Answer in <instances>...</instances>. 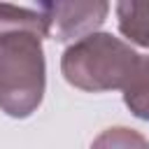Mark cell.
Instances as JSON below:
<instances>
[{
    "label": "cell",
    "mask_w": 149,
    "mask_h": 149,
    "mask_svg": "<svg viewBox=\"0 0 149 149\" xmlns=\"http://www.w3.org/2000/svg\"><path fill=\"white\" fill-rule=\"evenodd\" d=\"M144 65V56L112 33H93L72 42L61 56V72L88 93L126 91Z\"/></svg>",
    "instance_id": "6da1fadb"
},
{
    "label": "cell",
    "mask_w": 149,
    "mask_h": 149,
    "mask_svg": "<svg viewBox=\"0 0 149 149\" xmlns=\"http://www.w3.org/2000/svg\"><path fill=\"white\" fill-rule=\"evenodd\" d=\"M44 35L35 30H12L0 35V109L14 119L30 116L47 86Z\"/></svg>",
    "instance_id": "7a4b0ae2"
},
{
    "label": "cell",
    "mask_w": 149,
    "mask_h": 149,
    "mask_svg": "<svg viewBox=\"0 0 149 149\" xmlns=\"http://www.w3.org/2000/svg\"><path fill=\"white\" fill-rule=\"evenodd\" d=\"M107 12L109 5L105 0L40 5V14L47 21V37L56 42H77L86 35H93L102 26Z\"/></svg>",
    "instance_id": "3957f363"
},
{
    "label": "cell",
    "mask_w": 149,
    "mask_h": 149,
    "mask_svg": "<svg viewBox=\"0 0 149 149\" xmlns=\"http://www.w3.org/2000/svg\"><path fill=\"white\" fill-rule=\"evenodd\" d=\"M114 12L121 35L149 49V0H123L116 2Z\"/></svg>",
    "instance_id": "277c9868"
},
{
    "label": "cell",
    "mask_w": 149,
    "mask_h": 149,
    "mask_svg": "<svg viewBox=\"0 0 149 149\" xmlns=\"http://www.w3.org/2000/svg\"><path fill=\"white\" fill-rule=\"evenodd\" d=\"M12 30H35L47 37V21L40 14V9L35 12V9L0 2V35Z\"/></svg>",
    "instance_id": "5b68a950"
},
{
    "label": "cell",
    "mask_w": 149,
    "mask_h": 149,
    "mask_svg": "<svg viewBox=\"0 0 149 149\" xmlns=\"http://www.w3.org/2000/svg\"><path fill=\"white\" fill-rule=\"evenodd\" d=\"M91 149H149V140L133 128L112 126L91 142Z\"/></svg>",
    "instance_id": "8992f818"
},
{
    "label": "cell",
    "mask_w": 149,
    "mask_h": 149,
    "mask_svg": "<svg viewBox=\"0 0 149 149\" xmlns=\"http://www.w3.org/2000/svg\"><path fill=\"white\" fill-rule=\"evenodd\" d=\"M123 102L137 119L149 121V56H144V65L135 81L123 91Z\"/></svg>",
    "instance_id": "52a82bcc"
}]
</instances>
